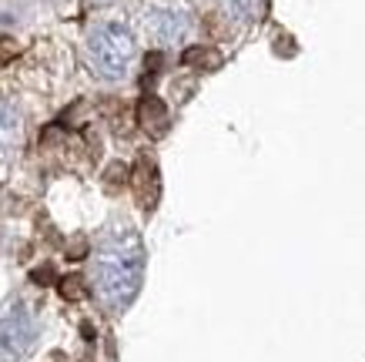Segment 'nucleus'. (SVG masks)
Returning <instances> with one entry per match:
<instances>
[{"mask_svg": "<svg viewBox=\"0 0 365 362\" xmlns=\"http://www.w3.org/2000/svg\"><path fill=\"white\" fill-rule=\"evenodd\" d=\"M144 275V248L138 235H118V238L104 241V248L98 252L94 262V286L98 296L104 298V306L124 308L138 296Z\"/></svg>", "mask_w": 365, "mask_h": 362, "instance_id": "nucleus-1", "label": "nucleus"}, {"mask_svg": "<svg viewBox=\"0 0 365 362\" xmlns=\"http://www.w3.org/2000/svg\"><path fill=\"white\" fill-rule=\"evenodd\" d=\"M88 51L101 77H124L134 61V34L121 21H108L91 34Z\"/></svg>", "mask_w": 365, "mask_h": 362, "instance_id": "nucleus-2", "label": "nucleus"}, {"mask_svg": "<svg viewBox=\"0 0 365 362\" xmlns=\"http://www.w3.org/2000/svg\"><path fill=\"white\" fill-rule=\"evenodd\" d=\"M37 339V322L24 306H14L0 316V359L17 362L31 352Z\"/></svg>", "mask_w": 365, "mask_h": 362, "instance_id": "nucleus-3", "label": "nucleus"}, {"mask_svg": "<svg viewBox=\"0 0 365 362\" xmlns=\"http://www.w3.org/2000/svg\"><path fill=\"white\" fill-rule=\"evenodd\" d=\"M151 31L161 44H175V41H185L188 34V17L181 11H155L151 14Z\"/></svg>", "mask_w": 365, "mask_h": 362, "instance_id": "nucleus-4", "label": "nucleus"}, {"mask_svg": "<svg viewBox=\"0 0 365 362\" xmlns=\"http://www.w3.org/2000/svg\"><path fill=\"white\" fill-rule=\"evenodd\" d=\"M138 118H141L144 131H151V134H165L168 131V108H165V101L144 98L141 101V111H138Z\"/></svg>", "mask_w": 365, "mask_h": 362, "instance_id": "nucleus-5", "label": "nucleus"}, {"mask_svg": "<svg viewBox=\"0 0 365 362\" xmlns=\"http://www.w3.org/2000/svg\"><path fill=\"white\" fill-rule=\"evenodd\" d=\"M17 141V111L11 104H0V148H11Z\"/></svg>", "mask_w": 365, "mask_h": 362, "instance_id": "nucleus-6", "label": "nucleus"}, {"mask_svg": "<svg viewBox=\"0 0 365 362\" xmlns=\"http://www.w3.org/2000/svg\"><path fill=\"white\" fill-rule=\"evenodd\" d=\"M222 4L235 14V17H252L255 7H258V0H222Z\"/></svg>", "mask_w": 365, "mask_h": 362, "instance_id": "nucleus-7", "label": "nucleus"}, {"mask_svg": "<svg viewBox=\"0 0 365 362\" xmlns=\"http://www.w3.org/2000/svg\"><path fill=\"white\" fill-rule=\"evenodd\" d=\"M185 61H188V64H205V54H198V51H188V54H185ZM208 64H218V57H208Z\"/></svg>", "mask_w": 365, "mask_h": 362, "instance_id": "nucleus-8", "label": "nucleus"}]
</instances>
